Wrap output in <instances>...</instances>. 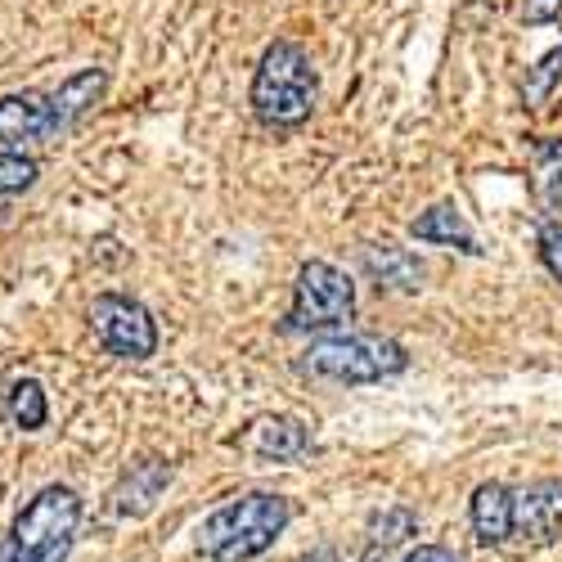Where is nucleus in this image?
I'll list each match as a JSON object with an SVG mask.
<instances>
[{
    "label": "nucleus",
    "instance_id": "1",
    "mask_svg": "<svg viewBox=\"0 0 562 562\" xmlns=\"http://www.w3.org/2000/svg\"><path fill=\"white\" fill-rule=\"evenodd\" d=\"M315 100H319V72L306 55V45L289 41V36L270 41L257 59L252 86H248L252 117L266 131H297L311 122Z\"/></svg>",
    "mask_w": 562,
    "mask_h": 562
},
{
    "label": "nucleus",
    "instance_id": "2",
    "mask_svg": "<svg viewBox=\"0 0 562 562\" xmlns=\"http://www.w3.org/2000/svg\"><path fill=\"white\" fill-rule=\"evenodd\" d=\"M293 522V504L270 491H248L207 513L199 527V553L212 562H248L266 553Z\"/></svg>",
    "mask_w": 562,
    "mask_h": 562
},
{
    "label": "nucleus",
    "instance_id": "3",
    "mask_svg": "<svg viewBox=\"0 0 562 562\" xmlns=\"http://www.w3.org/2000/svg\"><path fill=\"white\" fill-rule=\"evenodd\" d=\"M81 495L64 482L41 486L0 540V562H68L81 527Z\"/></svg>",
    "mask_w": 562,
    "mask_h": 562
},
{
    "label": "nucleus",
    "instance_id": "4",
    "mask_svg": "<svg viewBox=\"0 0 562 562\" xmlns=\"http://www.w3.org/2000/svg\"><path fill=\"white\" fill-rule=\"evenodd\" d=\"M302 379L315 383H383L396 379V373L409 369V351L396 338L383 334H334V338H315L297 364H293Z\"/></svg>",
    "mask_w": 562,
    "mask_h": 562
},
{
    "label": "nucleus",
    "instance_id": "5",
    "mask_svg": "<svg viewBox=\"0 0 562 562\" xmlns=\"http://www.w3.org/2000/svg\"><path fill=\"white\" fill-rule=\"evenodd\" d=\"M356 315V284L334 261H302L279 334H338Z\"/></svg>",
    "mask_w": 562,
    "mask_h": 562
},
{
    "label": "nucleus",
    "instance_id": "6",
    "mask_svg": "<svg viewBox=\"0 0 562 562\" xmlns=\"http://www.w3.org/2000/svg\"><path fill=\"white\" fill-rule=\"evenodd\" d=\"M90 329H95L100 347L117 360H149L158 351V319L149 315L145 302L126 293H100L90 302Z\"/></svg>",
    "mask_w": 562,
    "mask_h": 562
},
{
    "label": "nucleus",
    "instance_id": "7",
    "mask_svg": "<svg viewBox=\"0 0 562 562\" xmlns=\"http://www.w3.org/2000/svg\"><path fill=\"white\" fill-rule=\"evenodd\" d=\"M64 135L50 109V95L41 90H14V95H0V149L23 154L27 145H45V139Z\"/></svg>",
    "mask_w": 562,
    "mask_h": 562
},
{
    "label": "nucleus",
    "instance_id": "8",
    "mask_svg": "<svg viewBox=\"0 0 562 562\" xmlns=\"http://www.w3.org/2000/svg\"><path fill=\"white\" fill-rule=\"evenodd\" d=\"M513 536L527 549L553 544L562 536V482L558 477L531 482L527 491L513 495Z\"/></svg>",
    "mask_w": 562,
    "mask_h": 562
},
{
    "label": "nucleus",
    "instance_id": "9",
    "mask_svg": "<svg viewBox=\"0 0 562 562\" xmlns=\"http://www.w3.org/2000/svg\"><path fill=\"white\" fill-rule=\"evenodd\" d=\"M360 270L379 293H418L424 289V279H428L424 261H418L409 248L392 244V239L360 244Z\"/></svg>",
    "mask_w": 562,
    "mask_h": 562
},
{
    "label": "nucleus",
    "instance_id": "10",
    "mask_svg": "<svg viewBox=\"0 0 562 562\" xmlns=\"http://www.w3.org/2000/svg\"><path fill=\"white\" fill-rule=\"evenodd\" d=\"M171 486V463L167 459H158V454H145V459H135V463H126V473L117 477V486H113V513L117 518H145V513L162 499V491Z\"/></svg>",
    "mask_w": 562,
    "mask_h": 562
},
{
    "label": "nucleus",
    "instance_id": "11",
    "mask_svg": "<svg viewBox=\"0 0 562 562\" xmlns=\"http://www.w3.org/2000/svg\"><path fill=\"white\" fill-rule=\"evenodd\" d=\"M409 234L418 244H432V248H454L463 257H482V244H477V234L473 225H468V216L459 212V203H432L428 212H418L409 221Z\"/></svg>",
    "mask_w": 562,
    "mask_h": 562
},
{
    "label": "nucleus",
    "instance_id": "12",
    "mask_svg": "<svg viewBox=\"0 0 562 562\" xmlns=\"http://www.w3.org/2000/svg\"><path fill=\"white\" fill-rule=\"evenodd\" d=\"M239 446L261 463H289V459L306 454V428L293 414H266V418H257V424H248Z\"/></svg>",
    "mask_w": 562,
    "mask_h": 562
},
{
    "label": "nucleus",
    "instance_id": "13",
    "mask_svg": "<svg viewBox=\"0 0 562 562\" xmlns=\"http://www.w3.org/2000/svg\"><path fill=\"white\" fill-rule=\"evenodd\" d=\"M104 95H109V68H81L68 81H59V90H50V109H55L59 131L77 126L90 109L104 104Z\"/></svg>",
    "mask_w": 562,
    "mask_h": 562
},
{
    "label": "nucleus",
    "instance_id": "14",
    "mask_svg": "<svg viewBox=\"0 0 562 562\" xmlns=\"http://www.w3.org/2000/svg\"><path fill=\"white\" fill-rule=\"evenodd\" d=\"M468 513H473V536L477 544L495 549L513 536V491L504 482H482L473 491V504H468Z\"/></svg>",
    "mask_w": 562,
    "mask_h": 562
},
{
    "label": "nucleus",
    "instance_id": "15",
    "mask_svg": "<svg viewBox=\"0 0 562 562\" xmlns=\"http://www.w3.org/2000/svg\"><path fill=\"white\" fill-rule=\"evenodd\" d=\"M0 405H5L19 432H41L50 424V401H45V387L36 379H10L5 392H0Z\"/></svg>",
    "mask_w": 562,
    "mask_h": 562
},
{
    "label": "nucleus",
    "instance_id": "16",
    "mask_svg": "<svg viewBox=\"0 0 562 562\" xmlns=\"http://www.w3.org/2000/svg\"><path fill=\"white\" fill-rule=\"evenodd\" d=\"M536 194L549 212H562V135L536 139Z\"/></svg>",
    "mask_w": 562,
    "mask_h": 562
},
{
    "label": "nucleus",
    "instance_id": "17",
    "mask_svg": "<svg viewBox=\"0 0 562 562\" xmlns=\"http://www.w3.org/2000/svg\"><path fill=\"white\" fill-rule=\"evenodd\" d=\"M558 86H562V45L527 68V77H522V104L527 109H544L558 95Z\"/></svg>",
    "mask_w": 562,
    "mask_h": 562
},
{
    "label": "nucleus",
    "instance_id": "18",
    "mask_svg": "<svg viewBox=\"0 0 562 562\" xmlns=\"http://www.w3.org/2000/svg\"><path fill=\"white\" fill-rule=\"evenodd\" d=\"M41 180V162L32 154H10L0 149V199H19Z\"/></svg>",
    "mask_w": 562,
    "mask_h": 562
},
{
    "label": "nucleus",
    "instance_id": "19",
    "mask_svg": "<svg viewBox=\"0 0 562 562\" xmlns=\"http://www.w3.org/2000/svg\"><path fill=\"white\" fill-rule=\"evenodd\" d=\"M405 536H414V513L409 508H383V513H373V522H369V549H383L387 553Z\"/></svg>",
    "mask_w": 562,
    "mask_h": 562
},
{
    "label": "nucleus",
    "instance_id": "20",
    "mask_svg": "<svg viewBox=\"0 0 562 562\" xmlns=\"http://www.w3.org/2000/svg\"><path fill=\"white\" fill-rule=\"evenodd\" d=\"M536 248H540L544 270H549L553 279H562V221H544V225H540Z\"/></svg>",
    "mask_w": 562,
    "mask_h": 562
},
{
    "label": "nucleus",
    "instance_id": "21",
    "mask_svg": "<svg viewBox=\"0 0 562 562\" xmlns=\"http://www.w3.org/2000/svg\"><path fill=\"white\" fill-rule=\"evenodd\" d=\"M553 19H562V0H522V23L527 27H544Z\"/></svg>",
    "mask_w": 562,
    "mask_h": 562
},
{
    "label": "nucleus",
    "instance_id": "22",
    "mask_svg": "<svg viewBox=\"0 0 562 562\" xmlns=\"http://www.w3.org/2000/svg\"><path fill=\"white\" fill-rule=\"evenodd\" d=\"M405 562H459V553H450L446 544H418L405 553Z\"/></svg>",
    "mask_w": 562,
    "mask_h": 562
},
{
    "label": "nucleus",
    "instance_id": "23",
    "mask_svg": "<svg viewBox=\"0 0 562 562\" xmlns=\"http://www.w3.org/2000/svg\"><path fill=\"white\" fill-rule=\"evenodd\" d=\"M297 562H338V553H334V544H319V549H311V553L297 558Z\"/></svg>",
    "mask_w": 562,
    "mask_h": 562
}]
</instances>
